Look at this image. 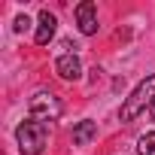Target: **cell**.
I'll return each mask as SVG.
<instances>
[{"instance_id": "6", "label": "cell", "mask_w": 155, "mask_h": 155, "mask_svg": "<svg viewBox=\"0 0 155 155\" xmlns=\"http://www.w3.org/2000/svg\"><path fill=\"white\" fill-rule=\"evenodd\" d=\"M55 28H58V21H55V15L49 12V9H43L40 12V28H37V46H46L52 37H55Z\"/></svg>"}, {"instance_id": "4", "label": "cell", "mask_w": 155, "mask_h": 155, "mask_svg": "<svg viewBox=\"0 0 155 155\" xmlns=\"http://www.w3.org/2000/svg\"><path fill=\"white\" fill-rule=\"evenodd\" d=\"M76 21H79V31L82 34H97V6L91 0H82L79 6H76Z\"/></svg>"}, {"instance_id": "9", "label": "cell", "mask_w": 155, "mask_h": 155, "mask_svg": "<svg viewBox=\"0 0 155 155\" xmlns=\"http://www.w3.org/2000/svg\"><path fill=\"white\" fill-rule=\"evenodd\" d=\"M28 28H31V21H28V15H18V18H15V31L21 34V31H28Z\"/></svg>"}, {"instance_id": "5", "label": "cell", "mask_w": 155, "mask_h": 155, "mask_svg": "<svg viewBox=\"0 0 155 155\" xmlns=\"http://www.w3.org/2000/svg\"><path fill=\"white\" fill-rule=\"evenodd\" d=\"M55 73L61 76V79H79L82 76V64H79V58L76 55H61L58 61H55Z\"/></svg>"}, {"instance_id": "8", "label": "cell", "mask_w": 155, "mask_h": 155, "mask_svg": "<svg viewBox=\"0 0 155 155\" xmlns=\"http://www.w3.org/2000/svg\"><path fill=\"white\" fill-rule=\"evenodd\" d=\"M137 152H140V155H155V131L140 137V143H137Z\"/></svg>"}, {"instance_id": "2", "label": "cell", "mask_w": 155, "mask_h": 155, "mask_svg": "<svg viewBox=\"0 0 155 155\" xmlns=\"http://www.w3.org/2000/svg\"><path fill=\"white\" fill-rule=\"evenodd\" d=\"M149 104H155V76H146V79L134 88V94L122 104V113H119V119L122 122H134Z\"/></svg>"}, {"instance_id": "3", "label": "cell", "mask_w": 155, "mask_h": 155, "mask_svg": "<svg viewBox=\"0 0 155 155\" xmlns=\"http://www.w3.org/2000/svg\"><path fill=\"white\" fill-rule=\"evenodd\" d=\"M61 101L55 97V94H46V91H40V94H34L31 97V119H40V122H49V119H58L61 116Z\"/></svg>"}, {"instance_id": "7", "label": "cell", "mask_w": 155, "mask_h": 155, "mask_svg": "<svg viewBox=\"0 0 155 155\" xmlns=\"http://www.w3.org/2000/svg\"><path fill=\"white\" fill-rule=\"evenodd\" d=\"M94 137H97V122H79V125L73 128V143L76 146H85Z\"/></svg>"}, {"instance_id": "10", "label": "cell", "mask_w": 155, "mask_h": 155, "mask_svg": "<svg viewBox=\"0 0 155 155\" xmlns=\"http://www.w3.org/2000/svg\"><path fill=\"white\" fill-rule=\"evenodd\" d=\"M149 116H152V122H155V104H152V107H149Z\"/></svg>"}, {"instance_id": "1", "label": "cell", "mask_w": 155, "mask_h": 155, "mask_svg": "<svg viewBox=\"0 0 155 155\" xmlns=\"http://www.w3.org/2000/svg\"><path fill=\"white\" fill-rule=\"evenodd\" d=\"M15 137H18L21 155H40L46 149V143H49V125L40 122V119H28V122L18 125Z\"/></svg>"}]
</instances>
